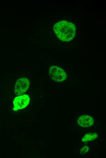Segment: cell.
<instances>
[{
    "label": "cell",
    "mask_w": 106,
    "mask_h": 158,
    "mask_svg": "<svg viewBox=\"0 0 106 158\" xmlns=\"http://www.w3.org/2000/svg\"><path fill=\"white\" fill-rule=\"evenodd\" d=\"M30 85V82L27 78H21L16 82L14 91L16 95H22L28 89Z\"/></svg>",
    "instance_id": "cell-3"
},
{
    "label": "cell",
    "mask_w": 106,
    "mask_h": 158,
    "mask_svg": "<svg viewBox=\"0 0 106 158\" xmlns=\"http://www.w3.org/2000/svg\"><path fill=\"white\" fill-rule=\"evenodd\" d=\"M53 29L58 38L62 41H70L75 36V25L65 20L61 21L55 23Z\"/></svg>",
    "instance_id": "cell-1"
},
{
    "label": "cell",
    "mask_w": 106,
    "mask_h": 158,
    "mask_svg": "<svg viewBox=\"0 0 106 158\" xmlns=\"http://www.w3.org/2000/svg\"><path fill=\"white\" fill-rule=\"evenodd\" d=\"M77 122L81 127H88L92 125L94 121L93 118L90 116L84 115L80 116L78 118Z\"/></svg>",
    "instance_id": "cell-5"
},
{
    "label": "cell",
    "mask_w": 106,
    "mask_h": 158,
    "mask_svg": "<svg viewBox=\"0 0 106 158\" xmlns=\"http://www.w3.org/2000/svg\"><path fill=\"white\" fill-rule=\"evenodd\" d=\"M89 148L88 146H85L83 148L80 150L81 154H83L87 152L89 150Z\"/></svg>",
    "instance_id": "cell-7"
},
{
    "label": "cell",
    "mask_w": 106,
    "mask_h": 158,
    "mask_svg": "<svg viewBox=\"0 0 106 158\" xmlns=\"http://www.w3.org/2000/svg\"><path fill=\"white\" fill-rule=\"evenodd\" d=\"M98 134L97 133H89L86 134L82 139V141L83 142H87L96 139L97 137Z\"/></svg>",
    "instance_id": "cell-6"
},
{
    "label": "cell",
    "mask_w": 106,
    "mask_h": 158,
    "mask_svg": "<svg viewBox=\"0 0 106 158\" xmlns=\"http://www.w3.org/2000/svg\"><path fill=\"white\" fill-rule=\"evenodd\" d=\"M30 99L29 96L26 94L15 97L13 101L14 106L13 110L17 111L25 108L29 104Z\"/></svg>",
    "instance_id": "cell-4"
},
{
    "label": "cell",
    "mask_w": 106,
    "mask_h": 158,
    "mask_svg": "<svg viewBox=\"0 0 106 158\" xmlns=\"http://www.w3.org/2000/svg\"><path fill=\"white\" fill-rule=\"evenodd\" d=\"M49 74L51 78L56 82H61L67 77V74L65 71L55 66H51L49 68Z\"/></svg>",
    "instance_id": "cell-2"
}]
</instances>
